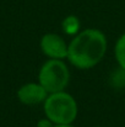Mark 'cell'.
Listing matches in <instances>:
<instances>
[{
  "label": "cell",
  "instance_id": "6da1fadb",
  "mask_svg": "<svg viewBox=\"0 0 125 127\" xmlns=\"http://www.w3.org/2000/svg\"><path fill=\"white\" fill-rule=\"evenodd\" d=\"M107 37L98 29H86L75 35L68 47V61L77 69H91L106 56Z\"/></svg>",
  "mask_w": 125,
  "mask_h": 127
},
{
  "label": "cell",
  "instance_id": "7a4b0ae2",
  "mask_svg": "<svg viewBox=\"0 0 125 127\" xmlns=\"http://www.w3.org/2000/svg\"><path fill=\"white\" fill-rule=\"evenodd\" d=\"M43 112L54 125H71L77 119L79 106L75 97L64 90L48 94L43 102Z\"/></svg>",
  "mask_w": 125,
  "mask_h": 127
},
{
  "label": "cell",
  "instance_id": "3957f363",
  "mask_svg": "<svg viewBox=\"0 0 125 127\" xmlns=\"http://www.w3.org/2000/svg\"><path fill=\"white\" fill-rule=\"evenodd\" d=\"M70 82V70L63 59L45 61L38 72V83L48 94L64 91Z\"/></svg>",
  "mask_w": 125,
  "mask_h": 127
},
{
  "label": "cell",
  "instance_id": "277c9868",
  "mask_svg": "<svg viewBox=\"0 0 125 127\" xmlns=\"http://www.w3.org/2000/svg\"><path fill=\"white\" fill-rule=\"evenodd\" d=\"M39 47L43 54L48 57V59H66L68 58V47L69 43L53 32L43 35L39 41Z\"/></svg>",
  "mask_w": 125,
  "mask_h": 127
},
{
  "label": "cell",
  "instance_id": "5b68a950",
  "mask_svg": "<svg viewBox=\"0 0 125 127\" xmlns=\"http://www.w3.org/2000/svg\"><path fill=\"white\" fill-rule=\"evenodd\" d=\"M16 95L21 104L27 106H33V105L43 104L48 96V93L37 82V83H26L21 85Z\"/></svg>",
  "mask_w": 125,
  "mask_h": 127
},
{
  "label": "cell",
  "instance_id": "8992f818",
  "mask_svg": "<svg viewBox=\"0 0 125 127\" xmlns=\"http://www.w3.org/2000/svg\"><path fill=\"white\" fill-rule=\"evenodd\" d=\"M61 29H63V32L66 36L74 37L75 35H77L80 32V20H79V17L75 16V15H69V16L64 17V20L61 21Z\"/></svg>",
  "mask_w": 125,
  "mask_h": 127
},
{
  "label": "cell",
  "instance_id": "52a82bcc",
  "mask_svg": "<svg viewBox=\"0 0 125 127\" xmlns=\"http://www.w3.org/2000/svg\"><path fill=\"white\" fill-rule=\"evenodd\" d=\"M114 54H115L117 63L125 72V33H123L117 40L115 47H114Z\"/></svg>",
  "mask_w": 125,
  "mask_h": 127
},
{
  "label": "cell",
  "instance_id": "ba28073f",
  "mask_svg": "<svg viewBox=\"0 0 125 127\" xmlns=\"http://www.w3.org/2000/svg\"><path fill=\"white\" fill-rule=\"evenodd\" d=\"M37 127H54V124H53L48 117H43L41 120H38Z\"/></svg>",
  "mask_w": 125,
  "mask_h": 127
},
{
  "label": "cell",
  "instance_id": "9c48e42d",
  "mask_svg": "<svg viewBox=\"0 0 125 127\" xmlns=\"http://www.w3.org/2000/svg\"><path fill=\"white\" fill-rule=\"evenodd\" d=\"M54 127H75V126L71 124V125H54Z\"/></svg>",
  "mask_w": 125,
  "mask_h": 127
},
{
  "label": "cell",
  "instance_id": "30bf717a",
  "mask_svg": "<svg viewBox=\"0 0 125 127\" xmlns=\"http://www.w3.org/2000/svg\"><path fill=\"white\" fill-rule=\"evenodd\" d=\"M93 127H104V126H93Z\"/></svg>",
  "mask_w": 125,
  "mask_h": 127
},
{
  "label": "cell",
  "instance_id": "8fae6325",
  "mask_svg": "<svg viewBox=\"0 0 125 127\" xmlns=\"http://www.w3.org/2000/svg\"><path fill=\"white\" fill-rule=\"evenodd\" d=\"M124 85H125V77H124Z\"/></svg>",
  "mask_w": 125,
  "mask_h": 127
}]
</instances>
